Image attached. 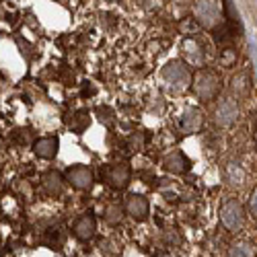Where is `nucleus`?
<instances>
[{
	"label": "nucleus",
	"instance_id": "nucleus-9",
	"mask_svg": "<svg viewBox=\"0 0 257 257\" xmlns=\"http://www.w3.org/2000/svg\"><path fill=\"white\" fill-rule=\"evenodd\" d=\"M123 210L130 214L134 220H146V218H148V212H151V206H148V200H146L144 196L132 194L130 198L125 200Z\"/></svg>",
	"mask_w": 257,
	"mask_h": 257
},
{
	"label": "nucleus",
	"instance_id": "nucleus-2",
	"mask_svg": "<svg viewBox=\"0 0 257 257\" xmlns=\"http://www.w3.org/2000/svg\"><path fill=\"white\" fill-rule=\"evenodd\" d=\"M194 17L204 29H216L222 21V11L218 0H196Z\"/></svg>",
	"mask_w": 257,
	"mask_h": 257
},
{
	"label": "nucleus",
	"instance_id": "nucleus-6",
	"mask_svg": "<svg viewBox=\"0 0 257 257\" xmlns=\"http://www.w3.org/2000/svg\"><path fill=\"white\" fill-rule=\"evenodd\" d=\"M130 175H132V171H130V165L127 163H113L103 171L105 181L113 189H125L127 183H130Z\"/></svg>",
	"mask_w": 257,
	"mask_h": 257
},
{
	"label": "nucleus",
	"instance_id": "nucleus-1",
	"mask_svg": "<svg viewBox=\"0 0 257 257\" xmlns=\"http://www.w3.org/2000/svg\"><path fill=\"white\" fill-rule=\"evenodd\" d=\"M161 76L165 80V84L171 89V91H185L191 87V70L187 68V64L181 62V60H173V62H167L163 70H161Z\"/></svg>",
	"mask_w": 257,
	"mask_h": 257
},
{
	"label": "nucleus",
	"instance_id": "nucleus-18",
	"mask_svg": "<svg viewBox=\"0 0 257 257\" xmlns=\"http://www.w3.org/2000/svg\"><path fill=\"white\" fill-rule=\"evenodd\" d=\"M228 257H255V249L251 243H237L230 247Z\"/></svg>",
	"mask_w": 257,
	"mask_h": 257
},
{
	"label": "nucleus",
	"instance_id": "nucleus-13",
	"mask_svg": "<svg viewBox=\"0 0 257 257\" xmlns=\"http://www.w3.org/2000/svg\"><path fill=\"white\" fill-rule=\"evenodd\" d=\"M41 185H44V191L48 196L56 198L60 196L62 191H64V179L60 173H56V171H48V173L41 177Z\"/></svg>",
	"mask_w": 257,
	"mask_h": 257
},
{
	"label": "nucleus",
	"instance_id": "nucleus-19",
	"mask_svg": "<svg viewBox=\"0 0 257 257\" xmlns=\"http://www.w3.org/2000/svg\"><path fill=\"white\" fill-rule=\"evenodd\" d=\"M237 58H239V54H237L234 48H224L220 52V64L224 68H232L234 64H237Z\"/></svg>",
	"mask_w": 257,
	"mask_h": 257
},
{
	"label": "nucleus",
	"instance_id": "nucleus-10",
	"mask_svg": "<svg viewBox=\"0 0 257 257\" xmlns=\"http://www.w3.org/2000/svg\"><path fill=\"white\" fill-rule=\"evenodd\" d=\"M204 125V115L196 107H187L181 115V130L185 134H198Z\"/></svg>",
	"mask_w": 257,
	"mask_h": 257
},
{
	"label": "nucleus",
	"instance_id": "nucleus-14",
	"mask_svg": "<svg viewBox=\"0 0 257 257\" xmlns=\"http://www.w3.org/2000/svg\"><path fill=\"white\" fill-rule=\"evenodd\" d=\"M224 177H226V183H228V185L241 187V185L245 183V171H243V167H241L239 163L230 161V163H226V167H224Z\"/></svg>",
	"mask_w": 257,
	"mask_h": 257
},
{
	"label": "nucleus",
	"instance_id": "nucleus-16",
	"mask_svg": "<svg viewBox=\"0 0 257 257\" xmlns=\"http://www.w3.org/2000/svg\"><path fill=\"white\" fill-rule=\"evenodd\" d=\"M121 218H123V208L119 204L105 206V220L109 224H117V222H121Z\"/></svg>",
	"mask_w": 257,
	"mask_h": 257
},
{
	"label": "nucleus",
	"instance_id": "nucleus-22",
	"mask_svg": "<svg viewBox=\"0 0 257 257\" xmlns=\"http://www.w3.org/2000/svg\"><path fill=\"white\" fill-rule=\"evenodd\" d=\"M255 198H257V194H255V189H253V194L249 198V214H253V216H255Z\"/></svg>",
	"mask_w": 257,
	"mask_h": 257
},
{
	"label": "nucleus",
	"instance_id": "nucleus-20",
	"mask_svg": "<svg viewBox=\"0 0 257 257\" xmlns=\"http://www.w3.org/2000/svg\"><path fill=\"white\" fill-rule=\"evenodd\" d=\"M230 89L237 93V95H243L249 91V82H247V76L245 74H239V76H234L232 78V84H230Z\"/></svg>",
	"mask_w": 257,
	"mask_h": 257
},
{
	"label": "nucleus",
	"instance_id": "nucleus-15",
	"mask_svg": "<svg viewBox=\"0 0 257 257\" xmlns=\"http://www.w3.org/2000/svg\"><path fill=\"white\" fill-rule=\"evenodd\" d=\"M165 169L171 171V173H183V171L189 169V161L185 159L183 153L175 151V153H171L169 157H165Z\"/></svg>",
	"mask_w": 257,
	"mask_h": 257
},
{
	"label": "nucleus",
	"instance_id": "nucleus-7",
	"mask_svg": "<svg viewBox=\"0 0 257 257\" xmlns=\"http://www.w3.org/2000/svg\"><path fill=\"white\" fill-rule=\"evenodd\" d=\"M181 52H183L185 64H189V66L200 68L206 64V50L202 46V41L196 39V37H187L181 44Z\"/></svg>",
	"mask_w": 257,
	"mask_h": 257
},
{
	"label": "nucleus",
	"instance_id": "nucleus-4",
	"mask_svg": "<svg viewBox=\"0 0 257 257\" xmlns=\"http://www.w3.org/2000/svg\"><path fill=\"white\" fill-rule=\"evenodd\" d=\"M220 222L226 230H241L245 224V208L239 200H226L220 208Z\"/></svg>",
	"mask_w": 257,
	"mask_h": 257
},
{
	"label": "nucleus",
	"instance_id": "nucleus-5",
	"mask_svg": "<svg viewBox=\"0 0 257 257\" xmlns=\"http://www.w3.org/2000/svg\"><path fill=\"white\" fill-rule=\"evenodd\" d=\"M241 115V107H239V101L234 99V97H222L216 105V111H214V119H216L218 125L222 127H228L232 123H237Z\"/></svg>",
	"mask_w": 257,
	"mask_h": 257
},
{
	"label": "nucleus",
	"instance_id": "nucleus-17",
	"mask_svg": "<svg viewBox=\"0 0 257 257\" xmlns=\"http://www.w3.org/2000/svg\"><path fill=\"white\" fill-rule=\"evenodd\" d=\"M91 123V117H89V113L87 111H78L74 117H72V121H70V127L76 132V134H82L84 130H87V125Z\"/></svg>",
	"mask_w": 257,
	"mask_h": 257
},
{
	"label": "nucleus",
	"instance_id": "nucleus-21",
	"mask_svg": "<svg viewBox=\"0 0 257 257\" xmlns=\"http://www.w3.org/2000/svg\"><path fill=\"white\" fill-rule=\"evenodd\" d=\"M97 113H99V119H101L103 123H107V125L113 123V111L109 109V107H99Z\"/></svg>",
	"mask_w": 257,
	"mask_h": 257
},
{
	"label": "nucleus",
	"instance_id": "nucleus-8",
	"mask_svg": "<svg viewBox=\"0 0 257 257\" xmlns=\"http://www.w3.org/2000/svg\"><path fill=\"white\" fill-rule=\"evenodd\" d=\"M66 181H68L72 187L80 189V191L91 189V185H93V171H91L89 167L76 165V167H72V169L66 171Z\"/></svg>",
	"mask_w": 257,
	"mask_h": 257
},
{
	"label": "nucleus",
	"instance_id": "nucleus-12",
	"mask_svg": "<svg viewBox=\"0 0 257 257\" xmlns=\"http://www.w3.org/2000/svg\"><path fill=\"white\" fill-rule=\"evenodd\" d=\"M95 230H97V222L91 214H84L80 216L76 222H74V234L80 239V241H89L95 237Z\"/></svg>",
	"mask_w": 257,
	"mask_h": 257
},
{
	"label": "nucleus",
	"instance_id": "nucleus-11",
	"mask_svg": "<svg viewBox=\"0 0 257 257\" xmlns=\"http://www.w3.org/2000/svg\"><path fill=\"white\" fill-rule=\"evenodd\" d=\"M58 146H60V140L56 136H46L35 142L33 151L39 159H54L58 155Z\"/></svg>",
	"mask_w": 257,
	"mask_h": 257
},
{
	"label": "nucleus",
	"instance_id": "nucleus-3",
	"mask_svg": "<svg viewBox=\"0 0 257 257\" xmlns=\"http://www.w3.org/2000/svg\"><path fill=\"white\" fill-rule=\"evenodd\" d=\"M191 84L200 99H214L220 91V76L214 70H200L191 78Z\"/></svg>",
	"mask_w": 257,
	"mask_h": 257
}]
</instances>
